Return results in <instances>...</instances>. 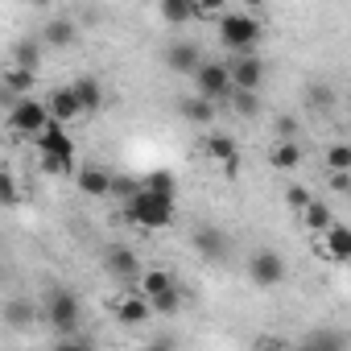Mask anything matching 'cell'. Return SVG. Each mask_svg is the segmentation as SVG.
Masks as SVG:
<instances>
[{
    "label": "cell",
    "mask_w": 351,
    "mask_h": 351,
    "mask_svg": "<svg viewBox=\"0 0 351 351\" xmlns=\"http://www.w3.org/2000/svg\"><path fill=\"white\" fill-rule=\"evenodd\" d=\"M42 38H34V34H25V38H17L13 42V54H9V66H17V71H29V75H38L42 71Z\"/></svg>",
    "instance_id": "obj_12"
},
{
    "label": "cell",
    "mask_w": 351,
    "mask_h": 351,
    "mask_svg": "<svg viewBox=\"0 0 351 351\" xmlns=\"http://www.w3.org/2000/svg\"><path fill=\"white\" fill-rule=\"evenodd\" d=\"M141 191H149V195H157L165 203L178 199V182H173V173H165V169H153L149 178H141Z\"/></svg>",
    "instance_id": "obj_24"
},
{
    "label": "cell",
    "mask_w": 351,
    "mask_h": 351,
    "mask_svg": "<svg viewBox=\"0 0 351 351\" xmlns=\"http://www.w3.org/2000/svg\"><path fill=\"white\" fill-rule=\"evenodd\" d=\"M228 108H232L236 116H244V120H252V116L261 112V99H256L252 91H232V95H228Z\"/></svg>",
    "instance_id": "obj_30"
},
{
    "label": "cell",
    "mask_w": 351,
    "mask_h": 351,
    "mask_svg": "<svg viewBox=\"0 0 351 351\" xmlns=\"http://www.w3.org/2000/svg\"><path fill=\"white\" fill-rule=\"evenodd\" d=\"M17 203H21V186L13 178V169L0 165V207H17Z\"/></svg>",
    "instance_id": "obj_29"
},
{
    "label": "cell",
    "mask_w": 351,
    "mask_h": 351,
    "mask_svg": "<svg viewBox=\"0 0 351 351\" xmlns=\"http://www.w3.org/2000/svg\"><path fill=\"white\" fill-rule=\"evenodd\" d=\"M50 351H95V343L87 335H71V339H54Z\"/></svg>",
    "instance_id": "obj_34"
},
{
    "label": "cell",
    "mask_w": 351,
    "mask_h": 351,
    "mask_svg": "<svg viewBox=\"0 0 351 351\" xmlns=\"http://www.w3.org/2000/svg\"><path fill=\"white\" fill-rule=\"evenodd\" d=\"M104 269H108L112 277H120V281L141 277V261H136V252H132L128 244H112V248L104 252Z\"/></svg>",
    "instance_id": "obj_13"
},
{
    "label": "cell",
    "mask_w": 351,
    "mask_h": 351,
    "mask_svg": "<svg viewBox=\"0 0 351 351\" xmlns=\"http://www.w3.org/2000/svg\"><path fill=\"white\" fill-rule=\"evenodd\" d=\"M285 256L281 252H273V248H261V252H252L248 256V277H252V285H261V289H273V285H281L285 281Z\"/></svg>",
    "instance_id": "obj_8"
},
{
    "label": "cell",
    "mask_w": 351,
    "mask_h": 351,
    "mask_svg": "<svg viewBox=\"0 0 351 351\" xmlns=\"http://www.w3.org/2000/svg\"><path fill=\"white\" fill-rule=\"evenodd\" d=\"M71 95H75V104H79V116H91V112L104 108V87H99L95 75H79V79L71 83Z\"/></svg>",
    "instance_id": "obj_15"
},
{
    "label": "cell",
    "mask_w": 351,
    "mask_h": 351,
    "mask_svg": "<svg viewBox=\"0 0 351 351\" xmlns=\"http://www.w3.org/2000/svg\"><path fill=\"white\" fill-rule=\"evenodd\" d=\"M178 281H173V273L169 269H145L141 273V298L145 302H153L157 293H165V289H173Z\"/></svg>",
    "instance_id": "obj_23"
},
{
    "label": "cell",
    "mask_w": 351,
    "mask_h": 351,
    "mask_svg": "<svg viewBox=\"0 0 351 351\" xmlns=\"http://www.w3.org/2000/svg\"><path fill=\"white\" fill-rule=\"evenodd\" d=\"M256 351H289V347L277 343V339H265V343H256Z\"/></svg>",
    "instance_id": "obj_37"
},
{
    "label": "cell",
    "mask_w": 351,
    "mask_h": 351,
    "mask_svg": "<svg viewBox=\"0 0 351 351\" xmlns=\"http://www.w3.org/2000/svg\"><path fill=\"white\" fill-rule=\"evenodd\" d=\"M157 17L165 21V25H191L195 21V0H161L157 5Z\"/></svg>",
    "instance_id": "obj_22"
},
{
    "label": "cell",
    "mask_w": 351,
    "mask_h": 351,
    "mask_svg": "<svg viewBox=\"0 0 351 351\" xmlns=\"http://www.w3.org/2000/svg\"><path fill=\"white\" fill-rule=\"evenodd\" d=\"M75 182H79V191L87 195V199H108L112 195V173L104 169V165H83V169H75Z\"/></svg>",
    "instance_id": "obj_14"
},
{
    "label": "cell",
    "mask_w": 351,
    "mask_h": 351,
    "mask_svg": "<svg viewBox=\"0 0 351 351\" xmlns=\"http://www.w3.org/2000/svg\"><path fill=\"white\" fill-rule=\"evenodd\" d=\"M219 42L240 58V54H256V42H261V34H265V25L252 17V13H223L219 21Z\"/></svg>",
    "instance_id": "obj_1"
},
{
    "label": "cell",
    "mask_w": 351,
    "mask_h": 351,
    "mask_svg": "<svg viewBox=\"0 0 351 351\" xmlns=\"http://www.w3.org/2000/svg\"><path fill=\"white\" fill-rule=\"evenodd\" d=\"M298 351H347V339H343V330H335V326H318L314 335H306V343H302Z\"/></svg>",
    "instance_id": "obj_21"
},
{
    "label": "cell",
    "mask_w": 351,
    "mask_h": 351,
    "mask_svg": "<svg viewBox=\"0 0 351 351\" xmlns=\"http://www.w3.org/2000/svg\"><path fill=\"white\" fill-rule=\"evenodd\" d=\"M75 38H79V29H75L71 17H50V21L42 25V46L66 50V46H75Z\"/></svg>",
    "instance_id": "obj_19"
},
{
    "label": "cell",
    "mask_w": 351,
    "mask_h": 351,
    "mask_svg": "<svg viewBox=\"0 0 351 351\" xmlns=\"http://www.w3.org/2000/svg\"><path fill=\"white\" fill-rule=\"evenodd\" d=\"M46 124H50V112H46L42 99L25 95V99H13V104H9V128H13V132H21V136H42Z\"/></svg>",
    "instance_id": "obj_6"
},
{
    "label": "cell",
    "mask_w": 351,
    "mask_h": 351,
    "mask_svg": "<svg viewBox=\"0 0 351 351\" xmlns=\"http://www.w3.org/2000/svg\"><path fill=\"white\" fill-rule=\"evenodd\" d=\"M277 136H281V141H293V136H298V120H293V116H281V120H277Z\"/></svg>",
    "instance_id": "obj_35"
},
{
    "label": "cell",
    "mask_w": 351,
    "mask_h": 351,
    "mask_svg": "<svg viewBox=\"0 0 351 351\" xmlns=\"http://www.w3.org/2000/svg\"><path fill=\"white\" fill-rule=\"evenodd\" d=\"M228 75H232V91H261V83H265V62H261V54H240V58H232L228 62Z\"/></svg>",
    "instance_id": "obj_9"
},
{
    "label": "cell",
    "mask_w": 351,
    "mask_h": 351,
    "mask_svg": "<svg viewBox=\"0 0 351 351\" xmlns=\"http://www.w3.org/2000/svg\"><path fill=\"white\" fill-rule=\"evenodd\" d=\"M302 223H306V228L318 236V232H326V228L335 223V215H330V207H326L322 199H310V207L302 211Z\"/></svg>",
    "instance_id": "obj_26"
},
{
    "label": "cell",
    "mask_w": 351,
    "mask_h": 351,
    "mask_svg": "<svg viewBox=\"0 0 351 351\" xmlns=\"http://www.w3.org/2000/svg\"><path fill=\"white\" fill-rule=\"evenodd\" d=\"M0 314H5V326H9V330H29V326L38 322V306H34L29 298H9Z\"/></svg>",
    "instance_id": "obj_18"
},
{
    "label": "cell",
    "mask_w": 351,
    "mask_h": 351,
    "mask_svg": "<svg viewBox=\"0 0 351 351\" xmlns=\"http://www.w3.org/2000/svg\"><path fill=\"white\" fill-rule=\"evenodd\" d=\"M330 186H335L339 195H347V186H351V178H347V173H330Z\"/></svg>",
    "instance_id": "obj_36"
},
{
    "label": "cell",
    "mask_w": 351,
    "mask_h": 351,
    "mask_svg": "<svg viewBox=\"0 0 351 351\" xmlns=\"http://www.w3.org/2000/svg\"><path fill=\"white\" fill-rule=\"evenodd\" d=\"M326 169L330 173H351V145H330L326 149Z\"/></svg>",
    "instance_id": "obj_31"
},
{
    "label": "cell",
    "mask_w": 351,
    "mask_h": 351,
    "mask_svg": "<svg viewBox=\"0 0 351 351\" xmlns=\"http://www.w3.org/2000/svg\"><path fill=\"white\" fill-rule=\"evenodd\" d=\"M178 112H182V116H186V120H191V124H211V120H215V112H219V108H215V104H207V99H199V95H195V99H182V104H178Z\"/></svg>",
    "instance_id": "obj_27"
},
{
    "label": "cell",
    "mask_w": 351,
    "mask_h": 351,
    "mask_svg": "<svg viewBox=\"0 0 351 351\" xmlns=\"http://www.w3.org/2000/svg\"><path fill=\"white\" fill-rule=\"evenodd\" d=\"M112 314L120 318V326H145V322L153 318V310H149V302H145L141 293H124V298L112 306Z\"/></svg>",
    "instance_id": "obj_16"
},
{
    "label": "cell",
    "mask_w": 351,
    "mask_h": 351,
    "mask_svg": "<svg viewBox=\"0 0 351 351\" xmlns=\"http://www.w3.org/2000/svg\"><path fill=\"white\" fill-rule=\"evenodd\" d=\"M46 112H50V120L54 124H71V120H79V104H75V95H71V87H54L50 95H46Z\"/></svg>",
    "instance_id": "obj_17"
},
{
    "label": "cell",
    "mask_w": 351,
    "mask_h": 351,
    "mask_svg": "<svg viewBox=\"0 0 351 351\" xmlns=\"http://www.w3.org/2000/svg\"><path fill=\"white\" fill-rule=\"evenodd\" d=\"M195 248H199V256H207V261H223L228 256V236L219 232V228H211V223H203L199 232H195Z\"/></svg>",
    "instance_id": "obj_20"
},
{
    "label": "cell",
    "mask_w": 351,
    "mask_h": 351,
    "mask_svg": "<svg viewBox=\"0 0 351 351\" xmlns=\"http://www.w3.org/2000/svg\"><path fill=\"white\" fill-rule=\"evenodd\" d=\"M124 219L136 223V228H145V232H161V228L173 223V203H165V199H157V195H149V191L136 186V195L124 199Z\"/></svg>",
    "instance_id": "obj_3"
},
{
    "label": "cell",
    "mask_w": 351,
    "mask_h": 351,
    "mask_svg": "<svg viewBox=\"0 0 351 351\" xmlns=\"http://www.w3.org/2000/svg\"><path fill=\"white\" fill-rule=\"evenodd\" d=\"M306 104H310V108H318V112H326V108L335 104V91H330L326 83H318V87H310V91H306Z\"/></svg>",
    "instance_id": "obj_32"
},
{
    "label": "cell",
    "mask_w": 351,
    "mask_h": 351,
    "mask_svg": "<svg viewBox=\"0 0 351 351\" xmlns=\"http://www.w3.org/2000/svg\"><path fill=\"white\" fill-rule=\"evenodd\" d=\"M310 199H314V195H310L306 186H285V207H289V211H298V215H302V211L310 207Z\"/></svg>",
    "instance_id": "obj_33"
},
{
    "label": "cell",
    "mask_w": 351,
    "mask_h": 351,
    "mask_svg": "<svg viewBox=\"0 0 351 351\" xmlns=\"http://www.w3.org/2000/svg\"><path fill=\"white\" fill-rule=\"evenodd\" d=\"M38 149H42V169L46 173H75V141L62 124H46L42 136H34Z\"/></svg>",
    "instance_id": "obj_2"
},
{
    "label": "cell",
    "mask_w": 351,
    "mask_h": 351,
    "mask_svg": "<svg viewBox=\"0 0 351 351\" xmlns=\"http://www.w3.org/2000/svg\"><path fill=\"white\" fill-rule=\"evenodd\" d=\"M314 252H318L322 261H330V265H347V261H351V228L335 219L326 232L314 236Z\"/></svg>",
    "instance_id": "obj_7"
},
{
    "label": "cell",
    "mask_w": 351,
    "mask_h": 351,
    "mask_svg": "<svg viewBox=\"0 0 351 351\" xmlns=\"http://www.w3.org/2000/svg\"><path fill=\"white\" fill-rule=\"evenodd\" d=\"M269 161L285 173V169H298L302 165V149H298V141H277L273 145V153H269Z\"/></svg>",
    "instance_id": "obj_25"
},
{
    "label": "cell",
    "mask_w": 351,
    "mask_h": 351,
    "mask_svg": "<svg viewBox=\"0 0 351 351\" xmlns=\"http://www.w3.org/2000/svg\"><path fill=\"white\" fill-rule=\"evenodd\" d=\"M165 66H169L173 75H195V71L203 66V50H199V42H186V38L169 42V50H165Z\"/></svg>",
    "instance_id": "obj_10"
},
{
    "label": "cell",
    "mask_w": 351,
    "mask_h": 351,
    "mask_svg": "<svg viewBox=\"0 0 351 351\" xmlns=\"http://www.w3.org/2000/svg\"><path fill=\"white\" fill-rule=\"evenodd\" d=\"M195 79V91H199V99H207V104H228V95H232V75H228V62H207L203 58V66L191 75Z\"/></svg>",
    "instance_id": "obj_5"
},
{
    "label": "cell",
    "mask_w": 351,
    "mask_h": 351,
    "mask_svg": "<svg viewBox=\"0 0 351 351\" xmlns=\"http://www.w3.org/2000/svg\"><path fill=\"white\" fill-rule=\"evenodd\" d=\"M141 351H173V343H165V339H161V343H149V347H141Z\"/></svg>",
    "instance_id": "obj_38"
},
{
    "label": "cell",
    "mask_w": 351,
    "mask_h": 351,
    "mask_svg": "<svg viewBox=\"0 0 351 351\" xmlns=\"http://www.w3.org/2000/svg\"><path fill=\"white\" fill-rule=\"evenodd\" d=\"M203 153H207L215 165H223L228 173L240 169V149H236V136H228V132H207V136H203Z\"/></svg>",
    "instance_id": "obj_11"
},
{
    "label": "cell",
    "mask_w": 351,
    "mask_h": 351,
    "mask_svg": "<svg viewBox=\"0 0 351 351\" xmlns=\"http://www.w3.org/2000/svg\"><path fill=\"white\" fill-rule=\"evenodd\" d=\"M182 302H186V293H182V285H173V289H165V293H157V298L149 302V310H153V314H178V310H182Z\"/></svg>",
    "instance_id": "obj_28"
},
{
    "label": "cell",
    "mask_w": 351,
    "mask_h": 351,
    "mask_svg": "<svg viewBox=\"0 0 351 351\" xmlns=\"http://www.w3.org/2000/svg\"><path fill=\"white\" fill-rule=\"evenodd\" d=\"M79 318H83V306L71 289H50L46 293V322L54 330V339H71L79 335Z\"/></svg>",
    "instance_id": "obj_4"
}]
</instances>
